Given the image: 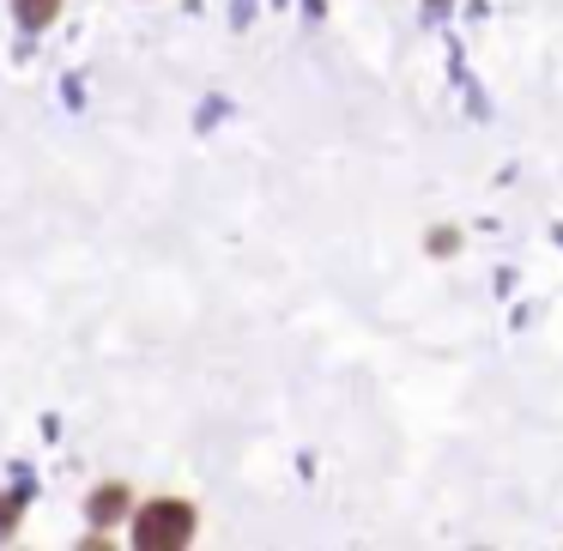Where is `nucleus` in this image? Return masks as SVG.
Listing matches in <instances>:
<instances>
[{
	"label": "nucleus",
	"instance_id": "nucleus-1",
	"mask_svg": "<svg viewBox=\"0 0 563 551\" xmlns=\"http://www.w3.org/2000/svg\"><path fill=\"white\" fill-rule=\"evenodd\" d=\"M195 539V509L188 503H146L140 509V521H134V546L140 551H176V546H188Z\"/></svg>",
	"mask_w": 563,
	"mask_h": 551
},
{
	"label": "nucleus",
	"instance_id": "nucleus-3",
	"mask_svg": "<svg viewBox=\"0 0 563 551\" xmlns=\"http://www.w3.org/2000/svg\"><path fill=\"white\" fill-rule=\"evenodd\" d=\"M55 7H62V0H19L13 13H19V25L37 31V25H49V19H55Z\"/></svg>",
	"mask_w": 563,
	"mask_h": 551
},
{
	"label": "nucleus",
	"instance_id": "nucleus-2",
	"mask_svg": "<svg viewBox=\"0 0 563 551\" xmlns=\"http://www.w3.org/2000/svg\"><path fill=\"white\" fill-rule=\"evenodd\" d=\"M122 509H128V491L122 485H103L98 497H91V521H98V527H110Z\"/></svg>",
	"mask_w": 563,
	"mask_h": 551
},
{
	"label": "nucleus",
	"instance_id": "nucleus-4",
	"mask_svg": "<svg viewBox=\"0 0 563 551\" xmlns=\"http://www.w3.org/2000/svg\"><path fill=\"white\" fill-rule=\"evenodd\" d=\"M19 503H25L19 491H13V497H0V539H7V533L19 527Z\"/></svg>",
	"mask_w": 563,
	"mask_h": 551
}]
</instances>
